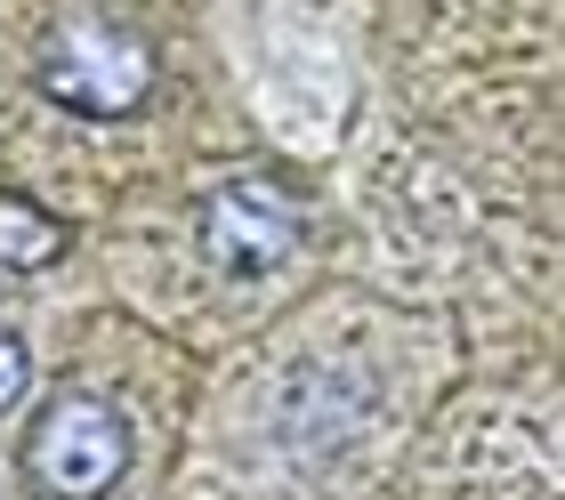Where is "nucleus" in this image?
Returning a JSON list of instances; mask_svg holds the SVG:
<instances>
[{"instance_id":"1","label":"nucleus","mask_w":565,"mask_h":500,"mask_svg":"<svg viewBox=\"0 0 565 500\" xmlns=\"http://www.w3.org/2000/svg\"><path fill=\"white\" fill-rule=\"evenodd\" d=\"M33 82L73 121H121V114H138L153 97L162 57H153V41L138 24H121V17H65V24L41 33Z\"/></svg>"},{"instance_id":"2","label":"nucleus","mask_w":565,"mask_h":500,"mask_svg":"<svg viewBox=\"0 0 565 500\" xmlns=\"http://www.w3.org/2000/svg\"><path fill=\"white\" fill-rule=\"evenodd\" d=\"M130 460H138L130 412L106 404L97 387L49 396L33 412V428H24V444H17V468L41 500H106V492H121Z\"/></svg>"},{"instance_id":"3","label":"nucleus","mask_w":565,"mask_h":500,"mask_svg":"<svg viewBox=\"0 0 565 500\" xmlns=\"http://www.w3.org/2000/svg\"><path fill=\"white\" fill-rule=\"evenodd\" d=\"M299 234H307V210L267 170H235V178H218V187L194 202V243H202V258H211L218 275H235V283L275 275L282 258L299 251Z\"/></svg>"},{"instance_id":"4","label":"nucleus","mask_w":565,"mask_h":500,"mask_svg":"<svg viewBox=\"0 0 565 500\" xmlns=\"http://www.w3.org/2000/svg\"><path fill=\"white\" fill-rule=\"evenodd\" d=\"M65 243H73V226H65L49 202H33L24 187H0V267H9V275L57 267Z\"/></svg>"},{"instance_id":"5","label":"nucleus","mask_w":565,"mask_h":500,"mask_svg":"<svg viewBox=\"0 0 565 500\" xmlns=\"http://www.w3.org/2000/svg\"><path fill=\"white\" fill-rule=\"evenodd\" d=\"M24 380H33V355H24V339H17V331H0V412H17Z\"/></svg>"}]
</instances>
